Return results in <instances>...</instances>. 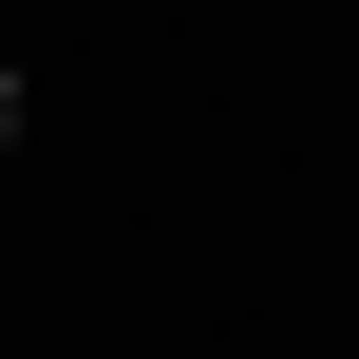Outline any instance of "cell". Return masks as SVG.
I'll return each mask as SVG.
<instances>
[{"label": "cell", "instance_id": "cell-1", "mask_svg": "<svg viewBox=\"0 0 359 359\" xmlns=\"http://www.w3.org/2000/svg\"><path fill=\"white\" fill-rule=\"evenodd\" d=\"M0 114H19V95H0Z\"/></svg>", "mask_w": 359, "mask_h": 359}]
</instances>
